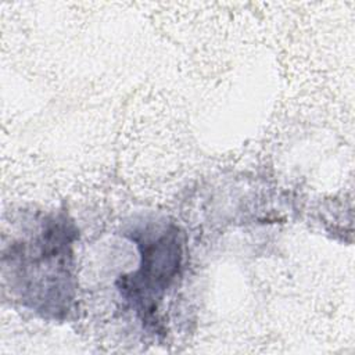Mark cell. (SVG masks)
Segmentation results:
<instances>
[{"label": "cell", "mask_w": 355, "mask_h": 355, "mask_svg": "<svg viewBox=\"0 0 355 355\" xmlns=\"http://www.w3.org/2000/svg\"><path fill=\"white\" fill-rule=\"evenodd\" d=\"M141 262L132 276L122 279L121 293L136 304L139 312H154L162 294L176 279L182 262V244L178 229L162 227L137 240Z\"/></svg>", "instance_id": "obj_1"}]
</instances>
